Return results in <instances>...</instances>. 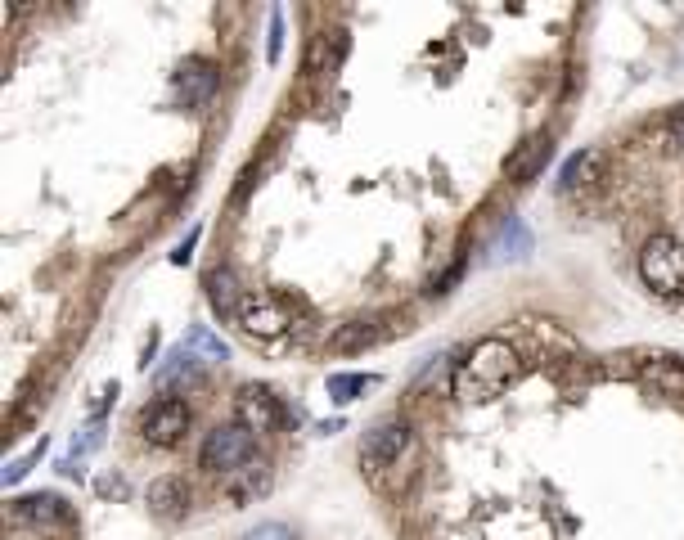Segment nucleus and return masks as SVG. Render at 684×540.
Listing matches in <instances>:
<instances>
[{
	"label": "nucleus",
	"instance_id": "nucleus-1",
	"mask_svg": "<svg viewBox=\"0 0 684 540\" xmlns=\"http://www.w3.org/2000/svg\"><path fill=\"white\" fill-rule=\"evenodd\" d=\"M518 374V351L504 338H482L455 369V396L459 401H491L509 387Z\"/></svg>",
	"mask_w": 684,
	"mask_h": 540
},
{
	"label": "nucleus",
	"instance_id": "nucleus-2",
	"mask_svg": "<svg viewBox=\"0 0 684 540\" xmlns=\"http://www.w3.org/2000/svg\"><path fill=\"white\" fill-rule=\"evenodd\" d=\"M639 275L653 293L662 297H680L684 293V248L671 239V234H653L639 248Z\"/></svg>",
	"mask_w": 684,
	"mask_h": 540
},
{
	"label": "nucleus",
	"instance_id": "nucleus-3",
	"mask_svg": "<svg viewBox=\"0 0 684 540\" xmlns=\"http://www.w3.org/2000/svg\"><path fill=\"white\" fill-rule=\"evenodd\" d=\"M252 455H257V441H252V432L243 428V423H216L203 437V450H198L207 473H225V477L248 468Z\"/></svg>",
	"mask_w": 684,
	"mask_h": 540
},
{
	"label": "nucleus",
	"instance_id": "nucleus-4",
	"mask_svg": "<svg viewBox=\"0 0 684 540\" xmlns=\"http://www.w3.org/2000/svg\"><path fill=\"white\" fill-rule=\"evenodd\" d=\"M405 450H410V423L383 419L365 432V441H360V464H365L369 473H383V468H392Z\"/></svg>",
	"mask_w": 684,
	"mask_h": 540
},
{
	"label": "nucleus",
	"instance_id": "nucleus-5",
	"mask_svg": "<svg viewBox=\"0 0 684 540\" xmlns=\"http://www.w3.org/2000/svg\"><path fill=\"white\" fill-rule=\"evenodd\" d=\"M185 428H189V405L176 401V396H162V401H153L140 414V437L149 446H176L185 437Z\"/></svg>",
	"mask_w": 684,
	"mask_h": 540
},
{
	"label": "nucleus",
	"instance_id": "nucleus-6",
	"mask_svg": "<svg viewBox=\"0 0 684 540\" xmlns=\"http://www.w3.org/2000/svg\"><path fill=\"white\" fill-rule=\"evenodd\" d=\"M239 324L252 333V338H279V333H288V324H293V315H288V306L279 302V297L257 293V297H243Z\"/></svg>",
	"mask_w": 684,
	"mask_h": 540
},
{
	"label": "nucleus",
	"instance_id": "nucleus-7",
	"mask_svg": "<svg viewBox=\"0 0 684 540\" xmlns=\"http://www.w3.org/2000/svg\"><path fill=\"white\" fill-rule=\"evenodd\" d=\"M234 414L248 432H275L279 428V401L266 392V387H243L234 396Z\"/></svg>",
	"mask_w": 684,
	"mask_h": 540
},
{
	"label": "nucleus",
	"instance_id": "nucleus-8",
	"mask_svg": "<svg viewBox=\"0 0 684 540\" xmlns=\"http://www.w3.org/2000/svg\"><path fill=\"white\" fill-rule=\"evenodd\" d=\"M14 513L23 522H32V527H41V531H54V527H68L72 522V509H68V500L63 495H54V491H36V495H23V500L14 504Z\"/></svg>",
	"mask_w": 684,
	"mask_h": 540
},
{
	"label": "nucleus",
	"instance_id": "nucleus-9",
	"mask_svg": "<svg viewBox=\"0 0 684 540\" xmlns=\"http://www.w3.org/2000/svg\"><path fill=\"white\" fill-rule=\"evenodd\" d=\"M144 504H149V513L158 522H180L189 513V486L180 477H158L149 486V495H144Z\"/></svg>",
	"mask_w": 684,
	"mask_h": 540
},
{
	"label": "nucleus",
	"instance_id": "nucleus-10",
	"mask_svg": "<svg viewBox=\"0 0 684 540\" xmlns=\"http://www.w3.org/2000/svg\"><path fill=\"white\" fill-rule=\"evenodd\" d=\"M383 338V315H360V320H347L333 329L329 351L333 356H351V351H365Z\"/></svg>",
	"mask_w": 684,
	"mask_h": 540
},
{
	"label": "nucleus",
	"instance_id": "nucleus-11",
	"mask_svg": "<svg viewBox=\"0 0 684 540\" xmlns=\"http://www.w3.org/2000/svg\"><path fill=\"white\" fill-rule=\"evenodd\" d=\"M176 90L185 95V104H203L216 90V68L207 59H185L176 72Z\"/></svg>",
	"mask_w": 684,
	"mask_h": 540
},
{
	"label": "nucleus",
	"instance_id": "nucleus-12",
	"mask_svg": "<svg viewBox=\"0 0 684 540\" xmlns=\"http://www.w3.org/2000/svg\"><path fill=\"white\" fill-rule=\"evenodd\" d=\"M207 302H212L216 315H234V320H239L243 293H239V279H234V270L216 266L212 275H207Z\"/></svg>",
	"mask_w": 684,
	"mask_h": 540
},
{
	"label": "nucleus",
	"instance_id": "nucleus-13",
	"mask_svg": "<svg viewBox=\"0 0 684 540\" xmlns=\"http://www.w3.org/2000/svg\"><path fill=\"white\" fill-rule=\"evenodd\" d=\"M342 54H347V32H320L311 41V54H306V72L324 77V72H333L342 63Z\"/></svg>",
	"mask_w": 684,
	"mask_h": 540
},
{
	"label": "nucleus",
	"instance_id": "nucleus-14",
	"mask_svg": "<svg viewBox=\"0 0 684 540\" xmlns=\"http://www.w3.org/2000/svg\"><path fill=\"white\" fill-rule=\"evenodd\" d=\"M198 365H203V360H198L194 351H189V347H176L167 360H162L158 369H153V383H158V387H180V383H194V378H198Z\"/></svg>",
	"mask_w": 684,
	"mask_h": 540
},
{
	"label": "nucleus",
	"instance_id": "nucleus-15",
	"mask_svg": "<svg viewBox=\"0 0 684 540\" xmlns=\"http://www.w3.org/2000/svg\"><path fill=\"white\" fill-rule=\"evenodd\" d=\"M270 491V468L261 464V459H252L248 468H239V473L230 477V500L234 504H252L257 495Z\"/></svg>",
	"mask_w": 684,
	"mask_h": 540
},
{
	"label": "nucleus",
	"instance_id": "nucleus-16",
	"mask_svg": "<svg viewBox=\"0 0 684 540\" xmlns=\"http://www.w3.org/2000/svg\"><path fill=\"white\" fill-rule=\"evenodd\" d=\"M594 171H599V153L585 149V153H572V158L563 162V171H558V185L563 189H576V185H590Z\"/></svg>",
	"mask_w": 684,
	"mask_h": 540
},
{
	"label": "nucleus",
	"instance_id": "nucleus-17",
	"mask_svg": "<svg viewBox=\"0 0 684 540\" xmlns=\"http://www.w3.org/2000/svg\"><path fill=\"white\" fill-rule=\"evenodd\" d=\"M549 158V135H536V140H527L522 144V153L518 158H509V176L513 180H527V176H536V167Z\"/></svg>",
	"mask_w": 684,
	"mask_h": 540
},
{
	"label": "nucleus",
	"instance_id": "nucleus-18",
	"mask_svg": "<svg viewBox=\"0 0 684 540\" xmlns=\"http://www.w3.org/2000/svg\"><path fill=\"white\" fill-rule=\"evenodd\" d=\"M644 378L657 387V392L684 396V369L675 365V360H653V365H644Z\"/></svg>",
	"mask_w": 684,
	"mask_h": 540
},
{
	"label": "nucleus",
	"instance_id": "nucleus-19",
	"mask_svg": "<svg viewBox=\"0 0 684 540\" xmlns=\"http://www.w3.org/2000/svg\"><path fill=\"white\" fill-rule=\"evenodd\" d=\"M185 347H189V351H194V356H198V360H203V365H221V360H225V356H230V347H225V342H221V338H216V333H212V329H207V324H198V329H194V333H189V342H185Z\"/></svg>",
	"mask_w": 684,
	"mask_h": 540
},
{
	"label": "nucleus",
	"instance_id": "nucleus-20",
	"mask_svg": "<svg viewBox=\"0 0 684 540\" xmlns=\"http://www.w3.org/2000/svg\"><path fill=\"white\" fill-rule=\"evenodd\" d=\"M378 383V374H333L329 378V396L338 405H347V401H356L365 387H374Z\"/></svg>",
	"mask_w": 684,
	"mask_h": 540
},
{
	"label": "nucleus",
	"instance_id": "nucleus-21",
	"mask_svg": "<svg viewBox=\"0 0 684 540\" xmlns=\"http://www.w3.org/2000/svg\"><path fill=\"white\" fill-rule=\"evenodd\" d=\"M531 252V234L522 221H509L500 234V243H495V257H527Z\"/></svg>",
	"mask_w": 684,
	"mask_h": 540
},
{
	"label": "nucleus",
	"instance_id": "nucleus-22",
	"mask_svg": "<svg viewBox=\"0 0 684 540\" xmlns=\"http://www.w3.org/2000/svg\"><path fill=\"white\" fill-rule=\"evenodd\" d=\"M41 455H45V437H41V441H36V446H32V450H27V455H23V459H14V464H9V468H5V486H18V482H23V477H27V473H32V464H36V459H41Z\"/></svg>",
	"mask_w": 684,
	"mask_h": 540
},
{
	"label": "nucleus",
	"instance_id": "nucleus-23",
	"mask_svg": "<svg viewBox=\"0 0 684 540\" xmlns=\"http://www.w3.org/2000/svg\"><path fill=\"white\" fill-rule=\"evenodd\" d=\"M279 50H284V14H270V41H266V59L279 63Z\"/></svg>",
	"mask_w": 684,
	"mask_h": 540
},
{
	"label": "nucleus",
	"instance_id": "nucleus-24",
	"mask_svg": "<svg viewBox=\"0 0 684 540\" xmlns=\"http://www.w3.org/2000/svg\"><path fill=\"white\" fill-rule=\"evenodd\" d=\"M243 540H297V536L284 527V522H261V527H252Z\"/></svg>",
	"mask_w": 684,
	"mask_h": 540
},
{
	"label": "nucleus",
	"instance_id": "nucleus-25",
	"mask_svg": "<svg viewBox=\"0 0 684 540\" xmlns=\"http://www.w3.org/2000/svg\"><path fill=\"white\" fill-rule=\"evenodd\" d=\"M680 135H684V122H680Z\"/></svg>",
	"mask_w": 684,
	"mask_h": 540
}]
</instances>
